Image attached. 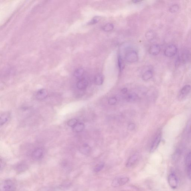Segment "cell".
Wrapping results in <instances>:
<instances>
[{"instance_id": "6da1fadb", "label": "cell", "mask_w": 191, "mask_h": 191, "mask_svg": "<svg viewBox=\"0 0 191 191\" xmlns=\"http://www.w3.org/2000/svg\"><path fill=\"white\" fill-rule=\"evenodd\" d=\"M129 181V178L128 177H118L115 178L113 180L111 185L113 188H117V187L123 186L127 183Z\"/></svg>"}, {"instance_id": "7a4b0ae2", "label": "cell", "mask_w": 191, "mask_h": 191, "mask_svg": "<svg viewBox=\"0 0 191 191\" xmlns=\"http://www.w3.org/2000/svg\"><path fill=\"white\" fill-rule=\"evenodd\" d=\"M15 189L14 184L10 180L6 181L0 186L1 191H14Z\"/></svg>"}, {"instance_id": "3957f363", "label": "cell", "mask_w": 191, "mask_h": 191, "mask_svg": "<svg viewBox=\"0 0 191 191\" xmlns=\"http://www.w3.org/2000/svg\"><path fill=\"white\" fill-rule=\"evenodd\" d=\"M177 49L176 46L170 45L167 46L165 49L164 53L166 57H172L174 56L177 53Z\"/></svg>"}, {"instance_id": "277c9868", "label": "cell", "mask_w": 191, "mask_h": 191, "mask_svg": "<svg viewBox=\"0 0 191 191\" xmlns=\"http://www.w3.org/2000/svg\"><path fill=\"white\" fill-rule=\"evenodd\" d=\"M191 89L189 85H185L183 87L179 93L178 97L179 100H182L186 98L189 93Z\"/></svg>"}, {"instance_id": "5b68a950", "label": "cell", "mask_w": 191, "mask_h": 191, "mask_svg": "<svg viewBox=\"0 0 191 191\" xmlns=\"http://www.w3.org/2000/svg\"><path fill=\"white\" fill-rule=\"evenodd\" d=\"M161 137H162V133L161 131H159L155 137V139L153 142L152 146L151 147L150 152H153L156 150L158 148L159 144L161 142Z\"/></svg>"}, {"instance_id": "8992f818", "label": "cell", "mask_w": 191, "mask_h": 191, "mask_svg": "<svg viewBox=\"0 0 191 191\" xmlns=\"http://www.w3.org/2000/svg\"><path fill=\"white\" fill-rule=\"evenodd\" d=\"M125 58L129 63H135L138 60V55L136 51H131L127 54Z\"/></svg>"}, {"instance_id": "52a82bcc", "label": "cell", "mask_w": 191, "mask_h": 191, "mask_svg": "<svg viewBox=\"0 0 191 191\" xmlns=\"http://www.w3.org/2000/svg\"><path fill=\"white\" fill-rule=\"evenodd\" d=\"M168 182L171 188L173 189L176 188L178 186V181L176 175L173 174L169 175Z\"/></svg>"}, {"instance_id": "ba28073f", "label": "cell", "mask_w": 191, "mask_h": 191, "mask_svg": "<svg viewBox=\"0 0 191 191\" xmlns=\"http://www.w3.org/2000/svg\"><path fill=\"white\" fill-rule=\"evenodd\" d=\"M44 155L43 149L39 148L35 149L32 154V157L35 160H39L42 158Z\"/></svg>"}, {"instance_id": "9c48e42d", "label": "cell", "mask_w": 191, "mask_h": 191, "mask_svg": "<svg viewBox=\"0 0 191 191\" xmlns=\"http://www.w3.org/2000/svg\"><path fill=\"white\" fill-rule=\"evenodd\" d=\"M138 159V155L137 154H135L134 155L131 156L128 160L127 161L126 166L127 168H131L133 167L134 165L136 164Z\"/></svg>"}, {"instance_id": "30bf717a", "label": "cell", "mask_w": 191, "mask_h": 191, "mask_svg": "<svg viewBox=\"0 0 191 191\" xmlns=\"http://www.w3.org/2000/svg\"><path fill=\"white\" fill-rule=\"evenodd\" d=\"M186 164L188 176L191 179V152L189 153L186 157Z\"/></svg>"}, {"instance_id": "8fae6325", "label": "cell", "mask_w": 191, "mask_h": 191, "mask_svg": "<svg viewBox=\"0 0 191 191\" xmlns=\"http://www.w3.org/2000/svg\"><path fill=\"white\" fill-rule=\"evenodd\" d=\"M161 47L158 45H154L151 46L149 49V52L151 55L156 56L160 52Z\"/></svg>"}, {"instance_id": "7c38bea8", "label": "cell", "mask_w": 191, "mask_h": 191, "mask_svg": "<svg viewBox=\"0 0 191 191\" xmlns=\"http://www.w3.org/2000/svg\"><path fill=\"white\" fill-rule=\"evenodd\" d=\"M88 85V82L86 79H80L77 83V88L79 90L86 89Z\"/></svg>"}, {"instance_id": "4fadbf2b", "label": "cell", "mask_w": 191, "mask_h": 191, "mask_svg": "<svg viewBox=\"0 0 191 191\" xmlns=\"http://www.w3.org/2000/svg\"><path fill=\"white\" fill-rule=\"evenodd\" d=\"M48 93L45 89H41L37 91L36 97L39 100H43L47 97Z\"/></svg>"}, {"instance_id": "5bb4252c", "label": "cell", "mask_w": 191, "mask_h": 191, "mask_svg": "<svg viewBox=\"0 0 191 191\" xmlns=\"http://www.w3.org/2000/svg\"><path fill=\"white\" fill-rule=\"evenodd\" d=\"M79 151L84 155H87L90 152L91 148L89 145L87 144H84L79 148Z\"/></svg>"}, {"instance_id": "9a60e30c", "label": "cell", "mask_w": 191, "mask_h": 191, "mask_svg": "<svg viewBox=\"0 0 191 191\" xmlns=\"http://www.w3.org/2000/svg\"><path fill=\"white\" fill-rule=\"evenodd\" d=\"M85 125L83 123H79L73 127V130L75 132L79 133L81 132L84 129Z\"/></svg>"}, {"instance_id": "2e32d148", "label": "cell", "mask_w": 191, "mask_h": 191, "mask_svg": "<svg viewBox=\"0 0 191 191\" xmlns=\"http://www.w3.org/2000/svg\"><path fill=\"white\" fill-rule=\"evenodd\" d=\"M103 82V78L102 75L97 74L94 79V82L95 85H100L102 84Z\"/></svg>"}, {"instance_id": "e0dca14e", "label": "cell", "mask_w": 191, "mask_h": 191, "mask_svg": "<svg viewBox=\"0 0 191 191\" xmlns=\"http://www.w3.org/2000/svg\"><path fill=\"white\" fill-rule=\"evenodd\" d=\"M153 77V73L151 70H148L145 72L143 74L142 76V79L145 81L149 80L152 78Z\"/></svg>"}, {"instance_id": "ac0fdd59", "label": "cell", "mask_w": 191, "mask_h": 191, "mask_svg": "<svg viewBox=\"0 0 191 191\" xmlns=\"http://www.w3.org/2000/svg\"><path fill=\"white\" fill-rule=\"evenodd\" d=\"M84 72L85 71L83 68L78 69L74 72V75L77 78H79L83 76Z\"/></svg>"}, {"instance_id": "d6986e66", "label": "cell", "mask_w": 191, "mask_h": 191, "mask_svg": "<svg viewBox=\"0 0 191 191\" xmlns=\"http://www.w3.org/2000/svg\"><path fill=\"white\" fill-rule=\"evenodd\" d=\"M155 37V34L154 31L150 30L149 31L146 33V37L147 40L149 41H152L154 39Z\"/></svg>"}, {"instance_id": "ffe728a7", "label": "cell", "mask_w": 191, "mask_h": 191, "mask_svg": "<svg viewBox=\"0 0 191 191\" xmlns=\"http://www.w3.org/2000/svg\"><path fill=\"white\" fill-rule=\"evenodd\" d=\"M105 164L103 163H101L96 165L94 167V172H100L104 168Z\"/></svg>"}, {"instance_id": "44dd1931", "label": "cell", "mask_w": 191, "mask_h": 191, "mask_svg": "<svg viewBox=\"0 0 191 191\" xmlns=\"http://www.w3.org/2000/svg\"><path fill=\"white\" fill-rule=\"evenodd\" d=\"M114 26L111 23H107L103 28V31L106 32L110 31L113 29Z\"/></svg>"}, {"instance_id": "7402d4cb", "label": "cell", "mask_w": 191, "mask_h": 191, "mask_svg": "<svg viewBox=\"0 0 191 191\" xmlns=\"http://www.w3.org/2000/svg\"><path fill=\"white\" fill-rule=\"evenodd\" d=\"M137 96L135 93H131L127 97V100L130 102H133L137 100Z\"/></svg>"}, {"instance_id": "603a6c76", "label": "cell", "mask_w": 191, "mask_h": 191, "mask_svg": "<svg viewBox=\"0 0 191 191\" xmlns=\"http://www.w3.org/2000/svg\"><path fill=\"white\" fill-rule=\"evenodd\" d=\"M78 124V121L75 118L71 119L68 121L67 124L69 126L73 127Z\"/></svg>"}, {"instance_id": "cb8c5ba5", "label": "cell", "mask_w": 191, "mask_h": 191, "mask_svg": "<svg viewBox=\"0 0 191 191\" xmlns=\"http://www.w3.org/2000/svg\"><path fill=\"white\" fill-rule=\"evenodd\" d=\"M101 18L99 16H96L93 18L88 23L89 25H93L96 24L100 21Z\"/></svg>"}, {"instance_id": "d4e9b609", "label": "cell", "mask_w": 191, "mask_h": 191, "mask_svg": "<svg viewBox=\"0 0 191 191\" xmlns=\"http://www.w3.org/2000/svg\"><path fill=\"white\" fill-rule=\"evenodd\" d=\"M179 9V7L178 5L175 4L171 6L170 8V11L171 13H175L177 12Z\"/></svg>"}, {"instance_id": "484cf974", "label": "cell", "mask_w": 191, "mask_h": 191, "mask_svg": "<svg viewBox=\"0 0 191 191\" xmlns=\"http://www.w3.org/2000/svg\"><path fill=\"white\" fill-rule=\"evenodd\" d=\"M8 120V117L6 114H3L1 115V125L4 124Z\"/></svg>"}, {"instance_id": "4316f807", "label": "cell", "mask_w": 191, "mask_h": 191, "mask_svg": "<svg viewBox=\"0 0 191 191\" xmlns=\"http://www.w3.org/2000/svg\"><path fill=\"white\" fill-rule=\"evenodd\" d=\"M118 65L120 71H122L123 68V62L122 58L120 56H119L118 57Z\"/></svg>"}, {"instance_id": "83f0119b", "label": "cell", "mask_w": 191, "mask_h": 191, "mask_svg": "<svg viewBox=\"0 0 191 191\" xmlns=\"http://www.w3.org/2000/svg\"><path fill=\"white\" fill-rule=\"evenodd\" d=\"M117 102V99L116 97H112L109 99L108 103L109 105H113L116 104Z\"/></svg>"}, {"instance_id": "f1b7e54d", "label": "cell", "mask_w": 191, "mask_h": 191, "mask_svg": "<svg viewBox=\"0 0 191 191\" xmlns=\"http://www.w3.org/2000/svg\"><path fill=\"white\" fill-rule=\"evenodd\" d=\"M17 167V170L21 172V171L25 170L27 168V166H25V165H19V166H18Z\"/></svg>"}, {"instance_id": "f546056e", "label": "cell", "mask_w": 191, "mask_h": 191, "mask_svg": "<svg viewBox=\"0 0 191 191\" xmlns=\"http://www.w3.org/2000/svg\"><path fill=\"white\" fill-rule=\"evenodd\" d=\"M135 128V125L134 123H131L129 125L128 129L129 130L132 131L134 130Z\"/></svg>"}, {"instance_id": "4dcf8cb0", "label": "cell", "mask_w": 191, "mask_h": 191, "mask_svg": "<svg viewBox=\"0 0 191 191\" xmlns=\"http://www.w3.org/2000/svg\"><path fill=\"white\" fill-rule=\"evenodd\" d=\"M127 90H127V89L126 88H124L122 89L121 92H122L123 94H125L127 93Z\"/></svg>"}]
</instances>
